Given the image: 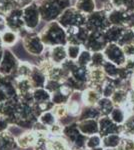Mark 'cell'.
I'll list each match as a JSON object with an SVG mask.
<instances>
[{
    "mask_svg": "<svg viewBox=\"0 0 134 150\" xmlns=\"http://www.w3.org/2000/svg\"><path fill=\"white\" fill-rule=\"evenodd\" d=\"M79 131L85 136L99 134V123L96 119H82L76 120Z\"/></svg>",
    "mask_w": 134,
    "mask_h": 150,
    "instance_id": "cell-17",
    "label": "cell"
},
{
    "mask_svg": "<svg viewBox=\"0 0 134 150\" xmlns=\"http://www.w3.org/2000/svg\"><path fill=\"white\" fill-rule=\"evenodd\" d=\"M18 35L21 39L24 49L28 53L29 56L39 58L45 53L47 47L41 40L39 33L28 31L27 29L24 28L21 32L18 33Z\"/></svg>",
    "mask_w": 134,
    "mask_h": 150,
    "instance_id": "cell-3",
    "label": "cell"
},
{
    "mask_svg": "<svg viewBox=\"0 0 134 150\" xmlns=\"http://www.w3.org/2000/svg\"><path fill=\"white\" fill-rule=\"evenodd\" d=\"M19 58L9 48H4L3 58L0 63V75L13 78L16 74L17 67L19 65Z\"/></svg>",
    "mask_w": 134,
    "mask_h": 150,
    "instance_id": "cell-7",
    "label": "cell"
},
{
    "mask_svg": "<svg viewBox=\"0 0 134 150\" xmlns=\"http://www.w3.org/2000/svg\"><path fill=\"white\" fill-rule=\"evenodd\" d=\"M102 70L105 73L106 77L109 79H118L119 78V71H120V67L115 65L112 62L105 61V63L102 66Z\"/></svg>",
    "mask_w": 134,
    "mask_h": 150,
    "instance_id": "cell-37",
    "label": "cell"
},
{
    "mask_svg": "<svg viewBox=\"0 0 134 150\" xmlns=\"http://www.w3.org/2000/svg\"><path fill=\"white\" fill-rule=\"evenodd\" d=\"M102 52L107 61L112 62L119 67L122 66L127 59L124 54L122 46H120L118 43H108Z\"/></svg>",
    "mask_w": 134,
    "mask_h": 150,
    "instance_id": "cell-9",
    "label": "cell"
},
{
    "mask_svg": "<svg viewBox=\"0 0 134 150\" xmlns=\"http://www.w3.org/2000/svg\"><path fill=\"white\" fill-rule=\"evenodd\" d=\"M121 147L123 148V150H134V137L123 136Z\"/></svg>",
    "mask_w": 134,
    "mask_h": 150,
    "instance_id": "cell-50",
    "label": "cell"
},
{
    "mask_svg": "<svg viewBox=\"0 0 134 150\" xmlns=\"http://www.w3.org/2000/svg\"><path fill=\"white\" fill-rule=\"evenodd\" d=\"M83 46L77 44H67L66 45V51H67V57L68 59L76 61L78 59L80 53H81Z\"/></svg>",
    "mask_w": 134,
    "mask_h": 150,
    "instance_id": "cell-40",
    "label": "cell"
},
{
    "mask_svg": "<svg viewBox=\"0 0 134 150\" xmlns=\"http://www.w3.org/2000/svg\"><path fill=\"white\" fill-rule=\"evenodd\" d=\"M96 107L100 111L101 116H109L111 111L114 109L115 106H114V104L111 101L110 98L101 97L100 100L98 101V103L96 104Z\"/></svg>",
    "mask_w": 134,
    "mask_h": 150,
    "instance_id": "cell-33",
    "label": "cell"
},
{
    "mask_svg": "<svg viewBox=\"0 0 134 150\" xmlns=\"http://www.w3.org/2000/svg\"><path fill=\"white\" fill-rule=\"evenodd\" d=\"M125 28L126 27H123V26L111 25L106 31H104V36H105L107 43H118Z\"/></svg>",
    "mask_w": 134,
    "mask_h": 150,
    "instance_id": "cell-26",
    "label": "cell"
},
{
    "mask_svg": "<svg viewBox=\"0 0 134 150\" xmlns=\"http://www.w3.org/2000/svg\"><path fill=\"white\" fill-rule=\"evenodd\" d=\"M108 44L104 36V32H90L85 41L83 48L90 52H102Z\"/></svg>",
    "mask_w": 134,
    "mask_h": 150,
    "instance_id": "cell-11",
    "label": "cell"
},
{
    "mask_svg": "<svg viewBox=\"0 0 134 150\" xmlns=\"http://www.w3.org/2000/svg\"><path fill=\"white\" fill-rule=\"evenodd\" d=\"M101 97L102 95L100 91L93 87L87 86L82 91V102H83L84 106H96Z\"/></svg>",
    "mask_w": 134,
    "mask_h": 150,
    "instance_id": "cell-22",
    "label": "cell"
},
{
    "mask_svg": "<svg viewBox=\"0 0 134 150\" xmlns=\"http://www.w3.org/2000/svg\"><path fill=\"white\" fill-rule=\"evenodd\" d=\"M91 57H92V52H90L89 50L83 48L81 53H80L78 59L76 60V63L78 66L89 68V65L91 63Z\"/></svg>",
    "mask_w": 134,
    "mask_h": 150,
    "instance_id": "cell-41",
    "label": "cell"
},
{
    "mask_svg": "<svg viewBox=\"0 0 134 150\" xmlns=\"http://www.w3.org/2000/svg\"><path fill=\"white\" fill-rule=\"evenodd\" d=\"M74 92L70 88H68L66 85L62 84L59 90L51 94V102L54 105H66V103L69 100L71 94Z\"/></svg>",
    "mask_w": 134,
    "mask_h": 150,
    "instance_id": "cell-21",
    "label": "cell"
},
{
    "mask_svg": "<svg viewBox=\"0 0 134 150\" xmlns=\"http://www.w3.org/2000/svg\"><path fill=\"white\" fill-rule=\"evenodd\" d=\"M39 36L46 47H53L57 45L66 46L68 44L66 29L63 28L57 20L46 23L44 27L40 30Z\"/></svg>",
    "mask_w": 134,
    "mask_h": 150,
    "instance_id": "cell-2",
    "label": "cell"
},
{
    "mask_svg": "<svg viewBox=\"0 0 134 150\" xmlns=\"http://www.w3.org/2000/svg\"><path fill=\"white\" fill-rule=\"evenodd\" d=\"M121 134L124 137H134V114H129L121 125Z\"/></svg>",
    "mask_w": 134,
    "mask_h": 150,
    "instance_id": "cell-35",
    "label": "cell"
},
{
    "mask_svg": "<svg viewBox=\"0 0 134 150\" xmlns=\"http://www.w3.org/2000/svg\"><path fill=\"white\" fill-rule=\"evenodd\" d=\"M10 125H11L10 121L7 119L5 116L0 114V133H3V132L8 131Z\"/></svg>",
    "mask_w": 134,
    "mask_h": 150,
    "instance_id": "cell-51",
    "label": "cell"
},
{
    "mask_svg": "<svg viewBox=\"0 0 134 150\" xmlns=\"http://www.w3.org/2000/svg\"><path fill=\"white\" fill-rule=\"evenodd\" d=\"M118 44L122 47L128 44H134V31L132 29L129 27L125 28L122 36L118 41Z\"/></svg>",
    "mask_w": 134,
    "mask_h": 150,
    "instance_id": "cell-43",
    "label": "cell"
},
{
    "mask_svg": "<svg viewBox=\"0 0 134 150\" xmlns=\"http://www.w3.org/2000/svg\"><path fill=\"white\" fill-rule=\"evenodd\" d=\"M113 8L120 9L127 13L134 12V0H111Z\"/></svg>",
    "mask_w": 134,
    "mask_h": 150,
    "instance_id": "cell-38",
    "label": "cell"
},
{
    "mask_svg": "<svg viewBox=\"0 0 134 150\" xmlns=\"http://www.w3.org/2000/svg\"><path fill=\"white\" fill-rule=\"evenodd\" d=\"M51 111L54 113L55 117L57 118L58 121L63 119V118L66 117V116L68 115L66 105H54Z\"/></svg>",
    "mask_w": 134,
    "mask_h": 150,
    "instance_id": "cell-45",
    "label": "cell"
},
{
    "mask_svg": "<svg viewBox=\"0 0 134 150\" xmlns=\"http://www.w3.org/2000/svg\"><path fill=\"white\" fill-rule=\"evenodd\" d=\"M57 21L65 29L71 27H81V26H85L86 15L77 10L74 6H70L63 11Z\"/></svg>",
    "mask_w": 134,
    "mask_h": 150,
    "instance_id": "cell-4",
    "label": "cell"
},
{
    "mask_svg": "<svg viewBox=\"0 0 134 150\" xmlns=\"http://www.w3.org/2000/svg\"><path fill=\"white\" fill-rule=\"evenodd\" d=\"M62 84H63V82L52 80V79H47V82H46L44 88H46L51 94H52L56 92L57 90H59L60 87L62 86Z\"/></svg>",
    "mask_w": 134,
    "mask_h": 150,
    "instance_id": "cell-48",
    "label": "cell"
},
{
    "mask_svg": "<svg viewBox=\"0 0 134 150\" xmlns=\"http://www.w3.org/2000/svg\"><path fill=\"white\" fill-rule=\"evenodd\" d=\"M34 1H39V0H34Z\"/></svg>",
    "mask_w": 134,
    "mask_h": 150,
    "instance_id": "cell-59",
    "label": "cell"
},
{
    "mask_svg": "<svg viewBox=\"0 0 134 150\" xmlns=\"http://www.w3.org/2000/svg\"><path fill=\"white\" fill-rule=\"evenodd\" d=\"M38 121L40 123H42L43 125H45L46 127L49 128L50 126H52L53 124H55L58 121L57 118L55 117L54 113L51 110L44 111V112L41 113V115L38 117Z\"/></svg>",
    "mask_w": 134,
    "mask_h": 150,
    "instance_id": "cell-39",
    "label": "cell"
},
{
    "mask_svg": "<svg viewBox=\"0 0 134 150\" xmlns=\"http://www.w3.org/2000/svg\"><path fill=\"white\" fill-rule=\"evenodd\" d=\"M2 108H3V104L0 103V114H1V112H2Z\"/></svg>",
    "mask_w": 134,
    "mask_h": 150,
    "instance_id": "cell-58",
    "label": "cell"
},
{
    "mask_svg": "<svg viewBox=\"0 0 134 150\" xmlns=\"http://www.w3.org/2000/svg\"><path fill=\"white\" fill-rule=\"evenodd\" d=\"M130 90L134 91V76L130 79Z\"/></svg>",
    "mask_w": 134,
    "mask_h": 150,
    "instance_id": "cell-55",
    "label": "cell"
},
{
    "mask_svg": "<svg viewBox=\"0 0 134 150\" xmlns=\"http://www.w3.org/2000/svg\"><path fill=\"white\" fill-rule=\"evenodd\" d=\"M122 48L126 58H134V44L125 45Z\"/></svg>",
    "mask_w": 134,
    "mask_h": 150,
    "instance_id": "cell-52",
    "label": "cell"
},
{
    "mask_svg": "<svg viewBox=\"0 0 134 150\" xmlns=\"http://www.w3.org/2000/svg\"><path fill=\"white\" fill-rule=\"evenodd\" d=\"M105 61L106 59L103 52H93L92 53L91 63L89 65V68H102Z\"/></svg>",
    "mask_w": 134,
    "mask_h": 150,
    "instance_id": "cell-42",
    "label": "cell"
},
{
    "mask_svg": "<svg viewBox=\"0 0 134 150\" xmlns=\"http://www.w3.org/2000/svg\"><path fill=\"white\" fill-rule=\"evenodd\" d=\"M49 136H37L36 143L33 146V150H49L47 145V139Z\"/></svg>",
    "mask_w": 134,
    "mask_h": 150,
    "instance_id": "cell-49",
    "label": "cell"
},
{
    "mask_svg": "<svg viewBox=\"0 0 134 150\" xmlns=\"http://www.w3.org/2000/svg\"><path fill=\"white\" fill-rule=\"evenodd\" d=\"M107 15H108V20L110 25L127 27L129 19V13H127V12L120 10V9L113 8L111 11L107 13Z\"/></svg>",
    "mask_w": 134,
    "mask_h": 150,
    "instance_id": "cell-19",
    "label": "cell"
},
{
    "mask_svg": "<svg viewBox=\"0 0 134 150\" xmlns=\"http://www.w3.org/2000/svg\"><path fill=\"white\" fill-rule=\"evenodd\" d=\"M36 140H37V135L32 130H25L19 136L16 137L18 148L21 150H28L33 148V146L36 143Z\"/></svg>",
    "mask_w": 134,
    "mask_h": 150,
    "instance_id": "cell-16",
    "label": "cell"
},
{
    "mask_svg": "<svg viewBox=\"0 0 134 150\" xmlns=\"http://www.w3.org/2000/svg\"><path fill=\"white\" fill-rule=\"evenodd\" d=\"M14 84H15L18 96H23L29 94L33 91V87L31 85L28 78H20V77H14Z\"/></svg>",
    "mask_w": 134,
    "mask_h": 150,
    "instance_id": "cell-28",
    "label": "cell"
},
{
    "mask_svg": "<svg viewBox=\"0 0 134 150\" xmlns=\"http://www.w3.org/2000/svg\"><path fill=\"white\" fill-rule=\"evenodd\" d=\"M129 91L130 90H129V89H126V88H117L116 89L110 97L111 101L114 104V106L124 107L128 102Z\"/></svg>",
    "mask_w": 134,
    "mask_h": 150,
    "instance_id": "cell-25",
    "label": "cell"
},
{
    "mask_svg": "<svg viewBox=\"0 0 134 150\" xmlns=\"http://www.w3.org/2000/svg\"><path fill=\"white\" fill-rule=\"evenodd\" d=\"M123 135L122 134H109L102 137V147L104 149H114L117 148L122 143Z\"/></svg>",
    "mask_w": 134,
    "mask_h": 150,
    "instance_id": "cell-27",
    "label": "cell"
},
{
    "mask_svg": "<svg viewBox=\"0 0 134 150\" xmlns=\"http://www.w3.org/2000/svg\"><path fill=\"white\" fill-rule=\"evenodd\" d=\"M106 80L107 77L102 68H89V87H93V88L100 91L102 85Z\"/></svg>",
    "mask_w": 134,
    "mask_h": 150,
    "instance_id": "cell-20",
    "label": "cell"
},
{
    "mask_svg": "<svg viewBox=\"0 0 134 150\" xmlns=\"http://www.w3.org/2000/svg\"><path fill=\"white\" fill-rule=\"evenodd\" d=\"M5 30H7L5 16L2 15V14H0V34H1V33H3Z\"/></svg>",
    "mask_w": 134,
    "mask_h": 150,
    "instance_id": "cell-53",
    "label": "cell"
},
{
    "mask_svg": "<svg viewBox=\"0 0 134 150\" xmlns=\"http://www.w3.org/2000/svg\"><path fill=\"white\" fill-rule=\"evenodd\" d=\"M47 145L49 150H69V144L63 136L52 137L49 136L47 139Z\"/></svg>",
    "mask_w": 134,
    "mask_h": 150,
    "instance_id": "cell-29",
    "label": "cell"
},
{
    "mask_svg": "<svg viewBox=\"0 0 134 150\" xmlns=\"http://www.w3.org/2000/svg\"><path fill=\"white\" fill-rule=\"evenodd\" d=\"M3 53H4V48H2V49H0V63H1L2 58H3Z\"/></svg>",
    "mask_w": 134,
    "mask_h": 150,
    "instance_id": "cell-56",
    "label": "cell"
},
{
    "mask_svg": "<svg viewBox=\"0 0 134 150\" xmlns=\"http://www.w3.org/2000/svg\"><path fill=\"white\" fill-rule=\"evenodd\" d=\"M17 99H19V96L13 78L0 75V103L4 104L7 101Z\"/></svg>",
    "mask_w": 134,
    "mask_h": 150,
    "instance_id": "cell-8",
    "label": "cell"
},
{
    "mask_svg": "<svg viewBox=\"0 0 134 150\" xmlns=\"http://www.w3.org/2000/svg\"><path fill=\"white\" fill-rule=\"evenodd\" d=\"M22 10L25 29H27L28 31L36 32V29L39 27L40 22H42L37 1H33L32 3L22 8Z\"/></svg>",
    "mask_w": 134,
    "mask_h": 150,
    "instance_id": "cell-6",
    "label": "cell"
},
{
    "mask_svg": "<svg viewBox=\"0 0 134 150\" xmlns=\"http://www.w3.org/2000/svg\"><path fill=\"white\" fill-rule=\"evenodd\" d=\"M0 35H1V40H2L3 47L4 48H9V49H10L11 47H13L14 45H16L17 43H18L19 39H20L18 33L9 30V29L5 30Z\"/></svg>",
    "mask_w": 134,
    "mask_h": 150,
    "instance_id": "cell-30",
    "label": "cell"
},
{
    "mask_svg": "<svg viewBox=\"0 0 134 150\" xmlns=\"http://www.w3.org/2000/svg\"><path fill=\"white\" fill-rule=\"evenodd\" d=\"M110 26L107 12L104 10H95L89 15H86L85 28L89 32H104Z\"/></svg>",
    "mask_w": 134,
    "mask_h": 150,
    "instance_id": "cell-5",
    "label": "cell"
},
{
    "mask_svg": "<svg viewBox=\"0 0 134 150\" xmlns=\"http://www.w3.org/2000/svg\"><path fill=\"white\" fill-rule=\"evenodd\" d=\"M7 29L14 32H21L24 28V21H23V10L20 7H16L13 10H11L9 13L5 15Z\"/></svg>",
    "mask_w": 134,
    "mask_h": 150,
    "instance_id": "cell-10",
    "label": "cell"
},
{
    "mask_svg": "<svg viewBox=\"0 0 134 150\" xmlns=\"http://www.w3.org/2000/svg\"><path fill=\"white\" fill-rule=\"evenodd\" d=\"M84 104L82 102V91H74L66 103L68 114L74 118H78Z\"/></svg>",
    "mask_w": 134,
    "mask_h": 150,
    "instance_id": "cell-14",
    "label": "cell"
},
{
    "mask_svg": "<svg viewBox=\"0 0 134 150\" xmlns=\"http://www.w3.org/2000/svg\"><path fill=\"white\" fill-rule=\"evenodd\" d=\"M70 75L78 82L80 85L83 86L84 88H86V87L88 86L89 68H87V67H81V66H78V65H77Z\"/></svg>",
    "mask_w": 134,
    "mask_h": 150,
    "instance_id": "cell-24",
    "label": "cell"
},
{
    "mask_svg": "<svg viewBox=\"0 0 134 150\" xmlns=\"http://www.w3.org/2000/svg\"><path fill=\"white\" fill-rule=\"evenodd\" d=\"M73 6L85 15H89L96 10L95 0H76Z\"/></svg>",
    "mask_w": 134,
    "mask_h": 150,
    "instance_id": "cell-31",
    "label": "cell"
},
{
    "mask_svg": "<svg viewBox=\"0 0 134 150\" xmlns=\"http://www.w3.org/2000/svg\"><path fill=\"white\" fill-rule=\"evenodd\" d=\"M128 116V113L126 112V110L124 109L123 107H118V106H115L114 109L111 111L110 115V119L113 121L114 123H116L117 125H122L124 121H125L126 117Z\"/></svg>",
    "mask_w": 134,
    "mask_h": 150,
    "instance_id": "cell-34",
    "label": "cell"
},
{
    "mask_svg": "<svg viewBox=\"0 0 134 150\" xmlns=\"http://www.w3.org/2000/svg\"><path fill=\"white\" fill-rule=\"evenodd\" d=\"M33 65L30 61H20L17 67L16 74L14 77H20V78H28L32 71ZM13 77V78H14Z\"/></svg>",
    "mask_w": 134,
    "mask_h": 150,
    "instance_id": "cell-36",
    "label": "cell"
},
{
    "mask_svg": "<svg viewBox=\"0 0 134 150\" xmlns=\"http://www.w3.org/2000/svg\"><path fill=\"white\" fill-rule=\"evenodd\" d=\"M95 5L96 10H104L107 13L113 9L111 0H95Z\"/></svg>",
    "mask_w": 134,
    "mask_h": 150,
    "instance_id": "cell-47",
    "label": "cell"
},
{
    "mask_svg": "<svg viewBox=\"0 0 134 150\" xmlns=\"http://www.w3.org/2000/svg\"><path fill=\"white\" fill-rule=\"evenodd\" d=\"M133 76H134V72H133Z\"/></svg>",
    "mask_w": 134,
    "mask_h": 150,
    "instance_id": "cell-60",
    "label": "cell"
},
{
    "mask_svg": "<svg viewBox=\"0 0 134 150\" xmlns=\"http://www.w3.org/2000/svg\"><path fill=\"white\" fill-rule=\"evenodd\" d=\"M3 47V44H2V40H1V35H0V49H2Z\"/></svg>",
    "mask_w": 134,
    "mask_h": 150,
    "instance_id": "cell-57",
    "label": "cell"
},
{
    "mask_svg": "<svg viewBox=\"0 0 134 150\" xmlns=\"http://www.w3.org/2000/svg\"><path fill=\"white\" fill-rule=\"evenodd\" d=\"M33 1L34 0H15L17 6L20 7V8H24L25 6H27L30 3H32Z\"/></svg>",
    "mask_w": 134,
    "mask_h": 150,
    "instance_id": "cell-54",
    "label": "cell"
},
{
    "mask_svg": "<svg viewBox=\"0 0 134 150\" xmlns=\"http://www.w3.org/2000/svg\"><path fill=\"white\" fill-rule=\"evenodd\" d=\"M43 56L47 57L54 65L60 66L68 59L66 46L65 45H57V46L53 47H47Z\"/></svg>",
    "mask_w": 134,
    "mask_h": 150,
    "instance_id": "cell-12",
    "label": "cell"
},
{
    "mask_svg": "<svg viewBox=\"0 0 134 150\" xmlns=\"http://www.w3.org/2000/svg\"><path fill=\"white\" fill-rule=\"evenodd\" d=\"M101 117V113L96 106H83L81 113L79 114L77 120L82 119H96L98 120Z\"/></svg>",
    "mask_w": 134,
    "mask_h": 150,
    "instance_id": "cell-32",
    "label": "cell"
},
{
    "mask_svg": "<svg viewBox=\"0 0 134 150\" xmlns=\"http://www.w3.org/2000/svg\"><path fill=\"white\" fill-rule=\"evenodd\" d=\"M63 128H64V125H62L59 121H57L55 124H53L52 126H50L49 128H48L49 136H52V137L62 136Z\"/></svg>",
    "mask_w": 134,
    "mask_h": 150,
    "instance_id": "cell-46",
    "label": "cell"
},
{
    "mask_svg": "<svg viewBox=\"0 0 134 150\" xmlns=\"http://www.w3.org/2000/svg\"><path fill=\"white\" fill-rule=\"evenodd\" d=\"M102 146V137L99 134L88 136L86 139V150H92Z\"/></svg>",
    "mask_w": 134,
    "mask_h": 150,
    "instance_id": "cell-44",
    "label": "cell"
},
{
    "mask_svg": "<svg viewBox=\"0 0 134 150\" xmlns=\"http://www.w3.org/2000/svg\"><path fill=\"white\" fill-rule=\"evenodd\" d=\"M16 138L9 131L0 133V150H17Z\"/></svg>",
    "mask_w": 134,
    "mask_h": 150,
    "instance_id": "cell-23",
    "label": "cell"
},
{
    "mask_svg": "<svg viewBox=\"0 0 134 150\" xmlns=\"http://www.w3.org/2000/svg\"><path fill=\"white\" fill-rule=\"evenodd\" d=\"M66 33L68 44H77L83 46L90 32L85 28V26H81V27L68 28L66 29Z\"/></svg>",
    "mask_w": 134,
    "mask_h": 150,
    "instance_id": "cell-13",
    "label": "cell"
},
{
    "mask_svg": "<svg viewBox=\"0 0 134 150\" xmlns=\"http://www.w3.org/2000/svg\"><path fill=\"white\" fill-rule=\"evenodd\" d=\"M37 4L41 21L45 23L56 21L65 9L73 6L71 0H39Z\"/></svg>",
    "mask_w": 134,
    "mask_h": 150,
    "instance_id": "cell-1",
    "label": "cell"
},
{
    "mask_svg": "<svg viewBox=\"0 0 134 150\" xmlns=\"http://www.w3.org/2000/svg\"><path fill=\"white\" fill-rule=\"evenodd\" d=\"M28 79L30 81L33 89L43 88V87H45V84L47 82V75L40 67L34 64L32 71H31V74L28 77Z\"/></svg>",
    "mask_w": 134,
    "mask_h": 150,
    "instance_id": "cell-18",
    "label": "cell"
},
{
    "mask_svg": "<svg viewBox=\"0 0 134 150\" xmlns=\"http://www.w3.org/2000/svg\"><path fill=\"white\" fill-rule=\"evenodd\" d=\"M99 123V135L101 137L109 134H121V126L114 123L109 116H101L98 119Z\"/></svg>",
    "mask_w": 134,
    "mask_h": 150,
    "instance_id": "cell-15",
    "label": "cell"
}]
</instances>
